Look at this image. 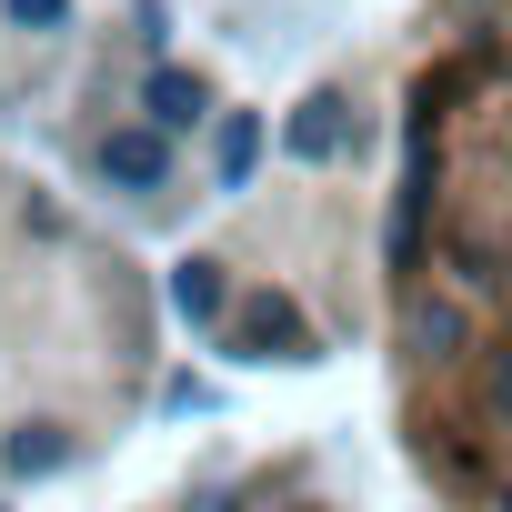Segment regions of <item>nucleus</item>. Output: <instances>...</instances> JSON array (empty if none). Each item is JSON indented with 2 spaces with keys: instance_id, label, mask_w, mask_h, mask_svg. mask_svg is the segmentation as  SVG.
Listing matches in <instances>:
<instances>
[{
  "instance_id": "6e6552de",
  "label": "nucleus",
  "mask_w": 512,
  "mask_h": 512,
  "mask_svg": "<svg viewBox=\"0 0 512 512\" xmlns=\"http://www.w3.org/2000/svg\"><path fill=\"white\" fill-rule=\"evenodd\" d=\"M11 462H21V472H51V462H61V432H51V422H31V432L11 442Z\"/></svg>"
},
{
  "instance_id": "423d86ee",
  "label": "nucleus",
  "mask_w": 512,
  "mask_h": 512,
  "mask_svg": "<svg viewBox=\"0 0 512 512\" xmlns=\"http://www.w3.org/2000/svg\"><path fill=\"white\" fill-rule=\"evenodd\" d=\"M412 342H422L432 362H442V352H462V312H452V302H422V312H412Z\"/></svg>"
},
{
  "instance_id": "7ed1b4c3",
  "label": "nucleus",
  "mask_w": 512,
  "mask_h": 512,
  "mask_svg": "<svg viewBox=\"0 0 512 512\" xmlns=\"http://www.w3.org/2000/svg\"><path fill=\"white\" fill-rule=\"evenodd\" d=\"M342 131H352V121H342V101L322 91V101H302V111H292V131H282V141H292L302 161H332V151H342Z\"/></svg>"
},
{
  "instance_id": "0eeeda50",
  "label": "nucleus",
  "mask_w": 512,
  "mask_h": 512,
  "mask_svg": "<svg viewBox=\"0 0 512 512\" xmlns=\"http://www.w3.org/2000/svg\"><path fill=\"white\" fill-rule=\"evenodd\" d=\"M251 161H262V121H241V111H231V131H221V181H241Z\"/></svg>"
},
{
  "instance_id": "9b49d317",
  "label": "nucleus",
  "mask_w": 512,
  "mask_h": 512,
  "mask_svg": "<svg viewBox=\"0 0 512 512\" xmlns=\"http://www.w3.org/2000/svg\"><path fill=\"white\" fill-rule=\"evenodd\" d=\"M201 512H241V502H221V492H211V502H201Z\"/></svg>"
},
{
  "instance_id": "f257e3e1",
  "label": "nucleus",
  "mask_w": 512,
  "mask_h": 512,
  "mask_svg": "<svg viewBox=\"0 0 512 512\" xmlns=\"http://www.w3.org/2000/svg\"><path fill=\"white\" fill-rule=\"evenodd\" d=\"M231 352H251V362H302V352H312V332H302V312H292L282 292H262V302H241Z\"/></svg>"
},
{
  "instance_id": "39448f33",
  "label": "nucleus",
  "mask_w": 512,
  "mask_h": 512,
  "mask_svg": "<svg viewBox=\"0 0 512 512\" xmlns=\"http://www.w3.org/2000/svg\"><path fill=\"white\" fill-rule=\"evenodd\" d=\"M171 302H181L191 322H221V272H211V262H181V272H171Z\"/></svg>"
},
{
  "instance_id": "9d476101",
  "label": "nucleus",
  "mask_w": 512,
  "mask_h": 512,
  "mask_svg": "<svg viewBox=\"0 0 512 512\" xmlns=\"http://www.w3.org/2000/svg\"><path fill=\"white\" fill-rule=\"evenodd\" d=\"M492 402H502V422H512V352L492 362Z\"/></svg>"
},
{
  "instance_id": "20e7f679",
  "label": "nucleus",
  "mask_w": 512,
  "mask_h": 512,
  "mask_svg": "<svg viewBox=\"0 0 512 512\" xmlns=\"http://www.w3.org/2000/svg\"><path fill=\"white\" fill-rule=\"evenodd\" d=\"M151 121H161V131L201 121V81H191V71H151Z\"/></svg>"
},
{
  "instance_id": "1a4fd4ad",
  "label": "nucleus",
  "mask_w": 512,
  "mask_h": 512,
  "mask_svg": "<svg viewBox=\"0 0 512 512\" xmlns=\"http://www.w3.org/2000/svg\"><path fill=\"white\" fill-rule=\"evenodd\" d=\"M11 21H31V31H61V21H71V0H11Z\"/></svg>"
},
{
  "instance_id": "f03ea898",
  "label": "nucleus",
  "mask_w": 512,
  "mask_h": 512,
  "mask_svg": "<svg viewBox=\"0 0 512 512\" xmlns=\"http://www.w3.org/2000/svg\"><path fill=\"white\" fill-rule=\"evenodd\" d=\"M101 171H111L121 191H161V181H171V151H161V131H111V141H101Z\"/></svg>"
}]
</instances>
